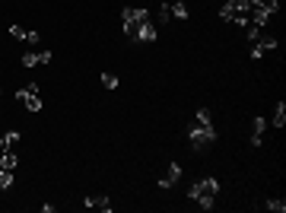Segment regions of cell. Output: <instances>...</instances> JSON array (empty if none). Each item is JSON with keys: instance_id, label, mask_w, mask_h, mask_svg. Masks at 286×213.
Wrapping results in <instances>:
<instances>
[{"instance_id": "24", "label": "cell", "mask_w": 286, "mask_h": 213, "mask_svg": "<svg viewBox=\"0 0 286 213\" xmlns=\"http://www.w3.org/2000/svg\"><path fill=\"white\" fill-rule=\"evenodd\" d=\"M169 3H172V0H169Z\"/></svg>"}, {"instance_id": "11", "label": "cell", "mask_w": 286, "mask_h": 213, "mask_svg": "<svg viewBox=\"0 0 286 213\" xmlns=\"http://www.w3.org/2000/svg\"><path fill=\"white\" fill-rule=\"evenodd\" d=\"M16 143H19V131H10V134H0V153L13 150Z\"/></svg>"}, {"instance_id": "21", "label": "cell", "mask_w": 286, "mask_h": 213, "mask_svg": "<svg viewBox=\"0 0 286 213\" xmlns=\"http://www.w3.org/2000/svg\"><path fill=\"white\" fill-rule=\"evenodd\" d=\"M10 35L16 38V42H26V29H23V26H13V29H10Z\"/></svg>"}, {"instance_id": "3", "label": "cell", "mask_w": 286, "mask_h": 213, "mask_svg": "<svg viewBox=\"0 0 286 213\" xmlns=\"http://www.w3.org/2000/svg\"><path fill=\"white\" fill-rule=\"evenodd\" d=\"M220 16L226 19V23L248 26V0H226V6L220 10Z\"/></svg>"}, {"instance_id": "8", "label": "cell", "mask_w": 286, "mask_h": 213, "mask_svg": "<svg viewBox=\"0 0 286 213\" xmlns=\"http://www.w3.org/2000/svg\"><path fill=\"white\" fill-rule=\"evenodd\" d=\"M178 178H181V165H178V162H172V165L166 169V175L159 178V188H172Z\"/></svg>"}, {"instance_id": "10", "label": "cell", "mask_w": 286, "mask_h": 213, "mask_svg": "<svg viewBox=\"0 0 286 213\" xmlns=\"http://www.w3.org/2000/svg\"><path fill=\"white\" fill-rule=\"evenodd\" d=\"M156 38H159V32H156L153 23H143L137 29V42H156Z\"/></svg>"}, {"instance_id": "6", "label": "cell", "mask_w": 286, "mask_h": 213, "mask_svg": "<svg viewBox=\"0 0 286 213\" xmlns=\"http://www.w3.org/2000/svg\"><path fill=\"white\" fill-rule=\"evenodd\" d=\"M277 45H280V38H274V35H261L257 42H251V57H261L264 51L277 48Z\"/></svg>"}, {"instance_id": "19", "label": "cell", "mask_w": 286, "mask_h": 213, "mask_svg": "<svg viewBox=\"0 0 286 213\" xmlns=\"http://www.w3.org/2000/svg\"><path fill=\"white\" fill-rule=\"evenodd\" d=\"M169 19H172V10H169V0H166V3L159 6V23H169Z\"/></svg>"}, {"instance_id": "16", "label": "cell", "mask_w": 286, "mask_h": 213, "mask_svg": "<svg viewBox=\"0 0 286 213\" xmlns=\"http://www.w3.org/2000/svg\"><path fill=\"white\" fill-rule=\"evenodd\" d=\"M264 207H267V210H274V213H283V210H286V201H283V197H270V201L264 204Z\"/></svg>"}, {"instance_id": "22", "label": "cell", "mask_w": 286, "mask_h": 213, "mask_svg": "<svg viewBox=\"0 0 286 213\" xmlns=\"http://www.w3.org/2000/svg\"><path fill=\"white\" fill-rule=\"evenodd\" d=\"M264 128H267V121H264V118H255V134H251V137H261Z\"/></svg>"}, {"instance_id": "4", "label": "cell", "mask_w": 286, "mask_h": 213, "mask_svg": "<svg viewBox=\"0 0 286 213\" xmlns=\"http://www.w3.org/2000/svg\"><path fill=\"white\" fill-rule=\"evenodd\" d=\"M16 99H19V102H26V108H29V111H42V96H38V86L35 83L16 89Z\"/></svg>"}, {"instance_id": "15", "label": "cell", "mask_w": 286, "mask_h": 213, "mask_svg": "<svg viewBox=\"0 0 286 213\" xmlns=\"http://www.w3.org/2000/svg\"><path fill=\"white\" fill-rule=\"evenodd\" d=\"M6 188H13V172L0 165V191H6Z\"/></svg>"}, {"instance_id": "14", "label": "cell", "mask_w": 286, "mask_h": 213, "mask_svg": "<svg viewBox=\"0 0 286 213\" xmlns=\"http://www.w3.org/2000/svg\"><path fill=\"white\" fill-rule=\"evenodd\" d=\"M286 124V102H277V111H274V128H283Z\"/></svg>"}, {"instance_id": "20", "label": "cell", "mask_w": 286, "mask_h": 213, "mask_svg": "<svg viewBox=\"0 0 286 213\" xmlns=\"http://www.w3.org/2000/svg\"><path fill=\"white\" fill-rule=\"evenodd\" d=\"M194 121H200V124H210V108H197Z\"/></svg>"}, {"instance_id": "18", "label": "cell", "mask_w": 286, "mask_h": 213, "mask_svg": "<svg viewBox=\"0 0 286 213\" xmlns=\"http://www.w3.org/2000/svg\"><path fill=\"white\" fill-rule=\"evenodd\" d=\"M245 35H248L251 42H257V38H261V26H251L248 23V26H245Z\"/></svg>"}, {"instance_id": "13", "label": "cell", "mask_w": 286, "mask_h": 213, "mask_svg": "<svg viewBox=\"0 0 286 213\" xmlns=\"http://www.w3.org/2000/svg\"><path fill=\"white\" fill-rule=\"evenodd\" d=\"M16 162H19V159H16V153H13V150H6V153H0V165H3V169H16Z\"/></svg>"}, {"instance_id": "12", "label": "cell", "mask_w": 286, "mask_h": 213, "mask_svg": "<svg viewBox=\"0 0 286 213\" xmlns=\"http://www.w3.org/2000/svg\"><path fill=\"white\" fill-rule=\"evenodd\" d=\"M169 10H172L175 19H188L191 16V10L185 6V0H172V3H169Z\"/></svg>"}, {"instance_id": "7", "label": "cell", "mask_w": 286, "mask_h": 213, "mask_svg": "<svg viewBox=\"0 0 286 213\" xmlns=\"http://www.w3.org/2000/svg\"><path fill=\"white\" fill-rule=\"evenodd\" d=\"M38 64H51V51H26L23 67H38Z\"/></svg>"}, {"instance_id": "1", "label": "cell", "mask_w": 286, "mask_h": 213, "mask_svg": "<svg viewBox=\"0 0 286 213\" xmlns=\"http://www.w3.org/2000/svg\"><path fill=\"white\" fill-rule=\"evenodd\" d=\"M216 191H220V182H216V178H200V182H194L188 188V197L197 201L203 210H210L216 204Z\"/></svg>"}, {"instance_id": "9", "label": "cell", "mask_w": 286, "mask_h": 213, "mask_svg": "<svg viewBox=\"0 0 286 213\" xmlns=\"http://www.w3.org/2000/svg\"><path fill=\"white\" fill-rule=\"evenodd\" d=\"M83 207H89V210H92V207H102V210L108 213V210H112V201H108L105 194H102V197H99V194H89V197H83Z\"/></svg>"}, {"instance_id": "5", "label": "cell", "mask_w": 286, "mask_h": 213, "mask_svg": "<svg viewBox=\"0 0 286 213\" xmlns=\"http://www.w3.org/2000/svg\"><path fill=\"white\" fill-rule=\"evenodd\" d=\"M121 19H124V26H143V23H149V13L143 6H124Z\"/></svg>"}, {"instance_id": "17", "label": "cell", "mask_w": 286, "mask_h": 213, "mask_svg": "<svg viewBox=\"0 0 286 213\" xmlns=\"http://www.w3.org/2000/svg\"><path fill=\"white\" fill-rule=\"evenodd\" d=\"M102 86L105 89H118V77L114 73H102Z\"/></svg>"}, {"instance_id": "23", "label": "cell", "mask_w": 286, "mask_h": 213, "mask_svg": "<svg viewBox=\"0 0 286 213\" xmlns=\"http://www.w3.org/2000/svg\"><path fill=\"white\" fill-rule=\"evenodd\" d=\"M26 42H29V45H38V42H42V35H38V32H26Z\"/></svg>"}, {"instance_id": "2", "label": "cell", "mask_w": 286, "mask_h": 213, "mask_svg": "<svg viewBox=\"0 0 286 213\" xmlns=\"http://www.w3.org/2000/svg\"><path fill=\"white\" fill-rule=\"evenodd\" d=\"M185 134H188L191 150H194V153H203V146H210V143L216 140V128H213V124H200V121L188 124Z\"/></svg>"}]
</instances>
